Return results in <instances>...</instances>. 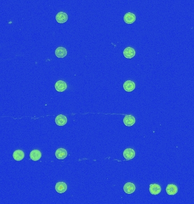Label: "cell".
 Wrapping results in <instances>:
<instances>
[{"label": "cell", "instance_id": "1", "mask_svg": "<svg viewBox=\"0 0 194 204\" xmlns=\"http://www.w3.org/2000/svg\"><path fill=\"white\" fill-rule=\"evenodd\" d=\"M123 123L127 126H132L135 124L136 119L131 115H127L123 119Z\"/></svg>", "mask_w": 194, "mask_h": 204}, {"label": "cell", "instance_id": "5", "mask_svg": "<svg viewBox=\"0 0 194 204\" xmlns=\"http://www.w3.org/2000/svg\"><path fill=\"white\" fill-rule=\"evenodd\" d=\"M161 186L158 184H151L149 185V192L153 195H157L161 193Z\"/></svg>", "mask_w": 194, "mask_h": 204}, {"label": "cell", "instance_id": "2", "mask_svg": "<svg viewBox=\"0 0 194 204\" xmlns=\"http://www.w3.org/2000/svg\"><path fill=\"white\" fill-rule=\"evenodd\" d=\"M136 155L135 150L131 148H127L125 149L123 151V157L125 160H131L134 158Z\"/></svg>", "mask_w": 194, "mask_h": 204}, {"label": "cell", "instance_id": "16", "mask_svg": "<svg viewBox=\"0 0 194 204\" xmlns=\"http://www.w3.org/2000/svg\"><path fill=\"white\" fill-rule=\"evenodd\" d=\"M30 157L32 161H37L41 158V152L39 150H37V149L32 150L30 154Z\"/></svg>", "mask_w": 194, "mask_h": 204}, {"label": "cell", "instance_id": "7", "mask_svg": "<svg viewBox=\"0 0 194 204\" xmlns=\"http://www.w3.org/2000/svg\"><path fill=\"white\" fill-rule=\"evenodd\" d=\"M123 54L124 56L127 58H132L135 57L136 54V51L134 48L132 47H128L124 49L123 51Z\"/></svg>", "mask_w": 194, "mask_h": 204}, {"label": "cell", "instance_id": "9", "mask_svg": "<svg viewBox=\"0 0 194 204\" xmlns=\"http://www.w3.org/2000/svg\"><path fill=\"white\" fill-rule=\"evenodd\" d=\"M68 155V153L65 149L64 148H59L55 152V156L56 158L60 160L64 159Z\"/></svg>", "mask_w": 194, "mask_h": 204}, {"label": "cell", "instance_id": "13", "mask_svg": "<svg viewBox=\"0 0 194 204\" xmlns=\"http://www.w3.org/2000/svg\"><path fill=\"white\" fill-rule=\"evenodd\" d=\"M67 118L63 115H58L55 118V123L58 126H64L67 123Z\"/></svg>", "mask_w": 194, "mask_h": 204}, {"label": "cell", "instance_id": "8", "mask_svg": "<svg viewBox=\"0 0 194 204\" xmlns=\"http://www.w3.org/2000/svg\"><path fill=\"white\" fill-rule=\"evenodd\" d=\"M136 16L133 13H126L124 16V21L127 24H132L136 21Z\"/></svg>", "mask_w": 194, "mask_h": 204}, {"label": "cell", "instance_id": "6", "mask_svg": "<svg viewBox=\"0 0 194 204\" xmlns=\"http://www.w3.org/2000/svg\"><path fill=\"white\" fill-rule=\"evenodd\" d=\"M68 17L66 13L60 12L58 13L56 16V20L58 23H64L68 21Z\"/></svg>", "mask_w": 194, "mask_h": 204}, {"label": "cell", "instance_id": "14", "mask_svg": "<svg viewBox=\"0 0 194 204\" xmlns=\"http://www.w3.org/2000/svg\"><path fill=\"white\" fill-rule=\"evenodd\" d=\"M166 191L169 195H175L178 192L177 186L173 184H170L167 185Z\"/></svg>", "mask_w": 194, "mask_h": 204}, {"label": "cell", "instance_id": "3", "mask_svg": "<svg viewBox=\"0 0 194 204\" xmlns=\"http://www.w3.org/2000/svg\"><path fill=\"white\" fill-rule=\"evenodd\" d=\"M55 88L57 92H64L67 88V85L65 81L62 80H59L55 83Z\"/></svg>", "mask_w": 194, "mask_h": 204}, {"label": "cell", "instance_id": "12", "mask_svg": "<svg viewBox=\"0 0 194 204\" xmlns=\"http://www.w3.org/2000/svg\"><path fill=\"white\" fill-rule=\"evenodd\" d=\"M55 55L58 58H64L67 55V50L65 48L59 47L55 50Z\"/></svg>", "mask_w": 194, "mask_h": 204}, {"label": "cell", "instance_id": "11", "mask_svg": "<svg viewBox=\"0 0 194 204\" xmlns=\"http://www.w3.org/2000/svg\"><path fill=\"white\" fill-rule=\"evenodd\" d=\"M67 188L68 187L66 184L62 182H58L55 185V190L58 193H63L65 192L67 190Z\"/></svg>", "mask_w": 194, "mask_h": 204}, {"label": "cell", "instance_id": "15", "mask_svg": "<svg viewBox=\"0 0 194 204\" xmlns=\"http://www.w3.org/2000/svg\"><path fill=\"white\" fill-rule=\"evenodd\" d=\"M12 157L16 161H21L25 158V153L22 150H16L12 154Z\"/></svg>", "mask_w": 194, "mask_h": 204}, {"label": "cell", "instance_id": "4", "mask_svg": "<svg viewBox=\"0 0 194 204\" xmlns=\"http://www.w3.org/2000/svg\"><path fill=\"white\" fill-rule=\"evenodd\" d=\"M135 83L131 80L126 81L123 84V88L125 92H132L135 89Z\"/></svg>", "mask_w": 194, "mask_h": 204}, {"label": "cell", "instance_id": "10", "mask_svg": "<svg viewBox=\"0 0 194 204\" xmlns=\"http://www.w3.org/2000/svg\"><path fill=\"white\" fill-rule=\"evenodd\" d=\"M123 190L127 194H132L135 191L136 186L132 183H127L124 184Z\"/></svg>", "mask_w": 194, "mask_h": 204}]
</instances>
